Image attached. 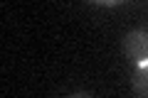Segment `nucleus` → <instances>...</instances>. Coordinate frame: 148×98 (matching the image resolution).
<instances>
[{"label":"nucleus","instance_id":"obj_2","mask_svg":"<svg viewBox=\"0 0 148 98\" xmlns=\"http://www.w3.org/2000/svg\"><path fill=\"white\" fill-rule=\"evenodd\" d=\"M131 86H133V93H136L138 98H148V62L138 64V69L133 71Z\"/></svg>","mask_w":148,"mask_h":98},{"label":"nucleus","instance_id":"obj_1","mask_svg":"<svg viewBox=\"0 0 148 98\" xmlns=\"http://www.w3.org/2000/svg\"><path fill=\"white\" fill-rule=\"evenodd\" d=\"M123 52L131 62L146 64L148 62V30H133L123 37Z\"/></svg>","mask_w":148,"mask_h":98},{"label":"nucleus","instance_id":"obj_3","mask_svg":"<svg viewBox=\"0 0 148 98\" xmlns=\"http://www.w3.org/2000/svg\"><path fill=\"white\" fill-rule=\"evenodd\" d=\"M69 98H94L91 93H86V91H77V93H72Z\"/></svg>","mask_w":148,"mask_h":98}]
</instances>
